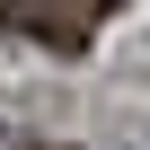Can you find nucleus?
Instances as JSON below:
<instances>
[{
    "label": "nucleus",
    "instance_id": "f257e3e1",
    "mask_svg": "<svg viewBox=\"0 0 150 150\" xmlns=\"http://www.w3.org/2000/svg\"><path fill=\"white\" fill-rule=\"evenodd\" d=\"M106 9L115 0H0V27H18V35H35L53 53H88V35L106 27Z\"/></svg>",
    "mask_w": 150,
    "mask_h": 150
}]
</instances>
